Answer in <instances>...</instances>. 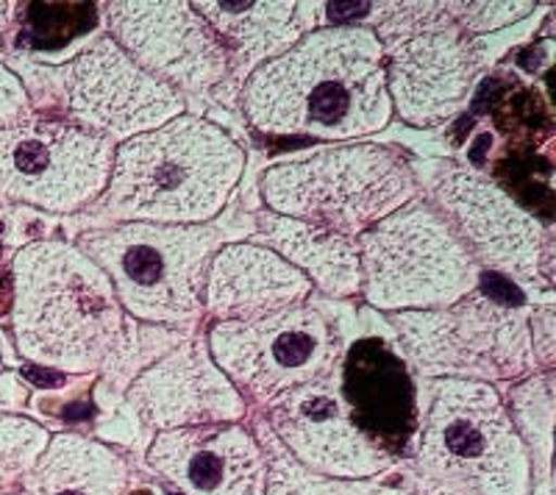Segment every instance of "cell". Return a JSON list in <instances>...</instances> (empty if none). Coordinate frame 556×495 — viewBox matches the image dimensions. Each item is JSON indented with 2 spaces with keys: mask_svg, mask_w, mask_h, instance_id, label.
Instances as JSON below:
<instances>
[{
  "mask_svg": "<svg viewBox=\"0 0 556 495\" xmlns=\"http://www.w3.org/2000/svg\"><path fill=\"white\" fill-rule=\"evenodd\" d=\"M248 126L267 137L351 142L390 126L384 48L365 26H326L298 39L240 87Z\"/></svg>",
  "mask_w": 556,
  "mask_h": 495,
  "instance_id": "1",
  "label": "cell"
},
{
  "mask_svg": "<svg viewBox=\"0 0 556 495\" xmlns=\"http://www.w3.org/2000/svg\"><path fill=\"white\" fill-rule=\"evenodd\" d=\"M245 162L226 128L187 112L114 148L112 176L92 212L106 226H206L237 192Z\"/></svg>",
  "mask_w": 556,
  "mask_h": 495,
  "instance_id": "2",
  "label": "cell"
},
{
  "mask_svg": "<svg viewBox=\"0 0 556 495\" xmlns=\"http://www.w3.org/2000/svg\"><path fill=\"white\" fill-rule=\"evenodd\" d=\"M9 320L26 363L59 376H96L128 318L109 276L76 242L34 240L12 259Z\"/></svg>",
  "mask_w": 556,
  "mask_h": 495,
  "instance_id": "3",
  "label": "cell"
},
{
  "mask_svg": "<svg viewBox=\"0 0 556 495\" xmlns=\"http://www.w3.org/2000/svg\"><path fill=\"white\" fill-rule=\"evenodd\" d=\"M417 495H531L534 473L504 393L468 379H429L417 393L409 448Z\"/></svg>",
  "mask_w": 556,
  "mask_h": 495,
  "instance_id": "4",
  "label": "cell"
},
{
  "mask_svg": "<svg viewBox=\"0 0 556 495\" xmlns=\"http://www.w3.org/2000/svg\"><path fill=\"white\" fill-rule=\"evenodd\" d=\"M76 245L109 276L126 318L192 331L203 318L206 267L226 234L212 223H112L81 231Z\"/></svg>",
  "mask_w": 556,
  "mask_h": 495,
  "instance_id": "5",
  "label": "cell"
},
{
  "mask_svg": "<svg viewBox=\"0 0 556 495\" xmlns=\"http://www.w3.org/2000/svg\"><path fill=\"white\" fill-rule=\"evenodd\" d=\"M265 210L356 240L420 195V181L399 148L342 142L270 165L260 176Z\"/></svg>",
  "mask_w": 556,
  "mask_h": 495,
  "instance_id": "6",
  "label": "cell"
},
{
  "mask_svg": "<svg viewBox=\"0 0 556 495\" xmlns=\"http://www.w3.org/2000/svg\"><path fill=\"white\" fill-rule=\"evenodd\" d=\"M531 306L486 292L479 284L468 299L445 309L395 312L404 363L420 379H468L498 384L538 373L529 331Z\"/></svg>",
  "mask_w": 556,
  "mask_h": 495,
  "instance_id": "7",
  "label": "cell"
},
{
  "mask_svg": "<svg viewBox=\"0 0 556 495\" xmlns=\"http://www.w3.org/2000/svg\"><path fill=\"white\" fill-rule=\"evenodd\" d=\"M356 248L359 295L387 315L445 309L481 284L468 248L420 195L356 237Z\"/></svg>",
  "mask_w": 556,
  "mask_h": 495,
  "instance_id": "8",
  "label": "cell"
},
{
  "mask_svg": "<svg viewBox=\"0 0 556 495\" xmlns=\"http://www.w3.org/2000/svg\"><path fill=\"white\" fill-rule=\"evenodd\" d=\"M203 337L248 409H265L290 390L329 376L345 351L337 326L312 304L251 320H212Z\"/></svg>",
  "mask_w": 556,
  "mask_h": 495,
  "instance_id": "9",
  "label": "cell"
},
{
  "mask_svg": "<svg viewBox=\"0 0 556 495\" xmlns=\"http://www.w3.org/2000/svg\"><path fill=\"white\" fill-rule=\"evenodd\" d=\"M426 201L468 248L481 274L540 292L551 304L554 237L504 187L470 167H448L431 181Z\"/></svg>",
  "mask_w": 556,
  "mask_h": 495,
  "instance_id": "10",
  "label": "cell"
},
{
  "mask_svg": "<svg viewBox=\"0 0 556 495\" xmlns=\"http://www.w3.org/2000/svg\"><path fill=\"white\" fill-rule=\"evenodd\" d=\"M31 71L45 76L64 120L87 128L114 148L187 115V101L176 89L142 71L103 31L67 62Z\"/></svg>",
  "mask_w": 556,
  "mask_h": 495,
  "instance_id": "11",
  "label": "cell"
},
{
  "mask_svg": "<svg viewBox=\"0 0 556 495\" xmlns=\"http://www.w3.org/2000/svg\"><path fill=\"white\" fill-rule=\"evenodd\" d=\"M114 145L64 117L0 126V201L51 215L92 210L112 176Z\"/></svg>",
  "mask_w": 556,
  "mask_h": 495,
  "instance_id": "12",
  "label": "cell"
},
{
  "mask_svg": "<svg viewBox=\"0 0 556 495\" xmlns=\"http://www.w3.org/2000/svg\"><path fill=\"white\" fill-rule=\"evenodd\" d=\"M98 17L103 34L181 98L212 96L231 76L226 48L190 0H112Z\"/></svg>",
  "mask_w": 556,
  "mask_h": 495,
  "instance_id": "13",
  "label": "cell"
},
{
  "mask_svg": "<svg viewBox=\"0 0 556 495\" xmlns=\"http://www.w3.org/2000/svg\"><path fill=\"white\" fill-rule=\"evenodd\" d=\"M262 418L278 443L320 477L370 482L401 465L399 454L381 445L354 418L342 395L340 368L267 404Z\"/></svg>",
  "mask_w": 556,
  "mask_h": 495,
  "instance_id": "14",
  "label": "cell"
},
{
  "mask_svg": "<svg viewBox=\"0 0 556 495\" xmlns=\"http://www.w3.org/2000/svg\"><path fill=\"white\" fill-rule=\"evenodd\" d=\"M479 42L454 23L384 48L392 117L412 128H440L462 115L479 81Z\"/></svg>",
  "mask_w": 556,
  "mask_h": 495,
  "instance_id": "15",
  "label": "cell"
},
{
  "mask_svg": "<svg viewBox=\"0 0 556 495\" xmlns=\"http://www.w3.org/2000/svg\"><path fill=\"white\" fill-rule=\"evenodd\" d=\"M126 404L139 423L156 432L212 423H245V398L226 379L206 348V337L187 334L148 365L126 388Z\"/></svg>",
  "mask_w": 556,
  "mask_h": 495,
  "instance_id": "16",
  "label": "cell"
},
{
  "mask_svg": "<svg viewBox=\"0 0 556 495\" xmlns=\"http://www.w3.org/2000/svg\"><path fill=\"white\" fill-rule=\"evenodd\" d=\"M146 465L181 495H265V454L248 423L156 432Z\"/></svg>",
  "mask_w": 556,
  "mask_h": 495,
  "instance_id": "17",
  "label": "cell"
},
{
  "mask_svg": "<svg viewBox=\"0 0 556 495\" xmlns=\"http://www.w3.org/2000/svg\"><path fill=\"white\" fill-rule=\"evenodd\" d=\"M312 281L253 240L217 248L203 281V318L251 320L298 304H309Z\"/></svg>",
  "mask_w": 556,
  "mask_h": 495,
  "instance_id": "18",
  "label": "cell"
},
{
  "mask_svg": "<svg viewBox=\"0 0 556 495\" xmlns=\"http://www.w3.org/2000/svg\"><path fill=\"white\" fill-rule=\"evenodd\" d=\"M195 12L217 34L228 53L231 76L245 81L256 67L281 56L306 34L323 26L320 3L290 0H198Z\"/></svg>",
  "mask_w": 556,
  "mask_h": 495,
  "instance_id": "19",
  "label": "cell"
},
{
  "mask_svg": "<svg viewBox=\"0 0 556 495\" xmlns=\"http://www.w3.org/2000/svg\"><path fill=\"white\" fill-rule=\"evenodd\" d=\"M342 395L362 429L374 434L392 454V440L401 443L415 434L417 390L406 373V365L376 340H365L348 365L340 363Z\"/></svg>",
  "mask_w": 556,
  "mask_h": 495,
  "instance_id": "20",
  "label": "cell"
},
{
  "mask_svg": "<svg viewBox=\"0 0 556 495\" xmlns=\"http://www.w3.org/2000/svg\"><path fill=\"white\" fill-rule=\"evenodd\" d=\"M253 242L270 248L273 254L290 262L323 295L329 299L359 295V248L351 237L334 234L295 217L276 215L270 210H260Z\"/></svg>",
  "mask_w": 556,
  "mask_h": 495,
  "instance_id": "21",
  "label": "cell"
},
{
  "mask_svg": "<svg viewBox=\"0 0 556 495\" xmlns=\"http://www.w3.org/2000/svg\"><path fill=\"white\" fill-rule=\"evenodd\" d=\"M131 482V462L114 445L81 432H56L17 495H128Z\"/></svg>",
  "mask_w": 556,
  "mask_h": 495,
  "instance_id": "22",
  "label": "cell"
},
{
  "mask_svg": "<svg viewBox=\"0 0 556 495\" xmlns=\"http://www.w3.org/2000/svg\"><path fill=\"white\" fill-rule=\"evenodd\" d=\"M506 409L531 457L534 484H551L554 454V370H538L509 388Z\"/></svg>",
  "mask_w": 556,
  "mask_h": 495,
  "instance_id": "23",
  "label": "cell"
},
{
  "mask_svg": "<svg viewBox=\"0 0 556 495\" xmlns=\"http://www.w3.org/2000/svg\"><path fill=\"white\" fill-rule=\"evenodd\" d=\"M251 432L260 440V448L265 454V495H399L381 487L379 479L370 482H345V479L320 477L315 470L304 468L285 445L278 443L273 429L262 415L253 418Z\"/></svg>",
  "mask_w": 556,
  "mask_h": 495,
  "instance_id": "24",
  "label": "cell"
},
{
  "mask_svg": "<svg viewBox=\"0 0 556 495\" xmlns=\"http://www.w3.org/2000/svg\"><path fill=\"white\" fill-rule=\"evenodd\" d=\"M51 443V432L26 415L0 412V493L20 487Z\"/></svg>",
  "mask_w": 556,
  "mask_h": 495,
  "instance_id": "25",
  "label": "cell"
},
{
  "mask_svg": "<svg viewBox=\"0 0 556 495\" xmlns=\"http://www.w3.org/2000/svg\"><path fill=\"white\" fill-rule=\"evenodd\" d=\"M445 14L468 39H479L484 34L504 31L518 26L520 20L538 12V3L531 0H501V3H443Z\"/></svg>",
  "mask_w": 556,
  "mask_h": 495,
  "instance_id": "26",
  "label": "cell"
},
{
  "mask_svg": "<svg viewBox=\"0 0 556 495\" xmlns=\"http://www.w3.org/2000/svg\"><path fill=\"white\" fill-rule=\"evenodd\" d=\"M34 112L31 96H28L26 84L17 76L14 67L7 62H0V126L17 123L20 117H26Z\"/></svg>",
  "mask_w": 556,
  "mask_h": 495,
  "instance_id": "27",
  "label": "cell"
},
{
  "mask_svg": "<svg viewBox=\"0 0 556 495\" xmlns=\"http://www.w3.org/2000/svg\"><path fill=\"white\" fill-rule=\"evenodd\" d=\"M556 315L554 306L534 304L529 315V331H531V345H534V356H538L540 370H554V345H556Z\"/></svg>",
  "mask_w": 556,
  "mask_h": 495,
  "instance_id": "28",
  "label": "cell"
},
{
  "mask_svg": "<svg viewBox=\"0 0 556 495\" xmlns=\"http://www.w3.org/2000/svg\"><path fill=\"white\" fill-rule=\"evenodd\" d=\"M14 17V3H0V51H3V37H7L9 26Z\"/></svg>",
  "mask_w": 556,
  "mask_h": 495,
  "instance_id": "29",
  "label": "cell"
},
{
  "mask_svg": "<svg viewBox=\"0 0 556 495\" xmlns=\"http://www.w3.org/2000/svg\"><path fill=\"white\" fill-rule=\"evenodd\" d=\"M0 368H3V354H0Z\"/></svg>",
  "mask_w": 556,
  "mask_h": 495,
  "instance_id": "30",
  "label": "cell"
}]
</instances>
